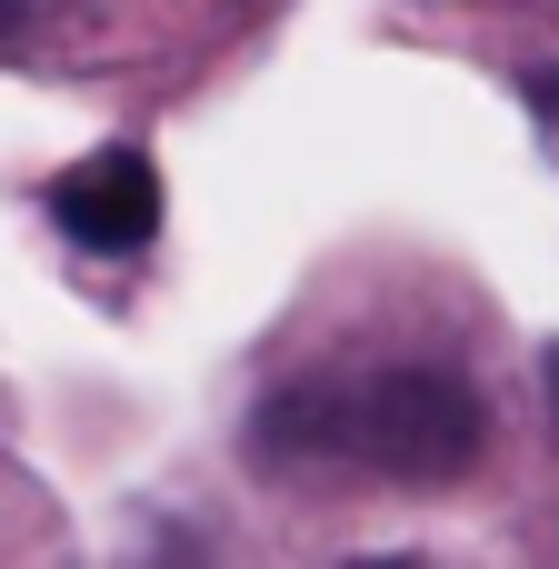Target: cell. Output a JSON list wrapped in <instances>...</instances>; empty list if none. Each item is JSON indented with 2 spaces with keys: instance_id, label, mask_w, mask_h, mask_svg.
I'll list each match as a JSON object with an SVG mask.
<instances>
[{
  "instance_id": "obj_1",
  "label": "cell",
  "mask_w": 559,
  "mask_h": 569,
  "mask_svg": "<svg viewBox=\"0 0 559 569\" xmlns=\"http://www.w3.org/2000/svg\"><path fill=\"white\" fill-rule=\"evenodd\" d=\"M260 460H340L370 480H460L490 450V400L450 370H350L270 390L250 420Z\"/></svg>"
},
{
  "instance_id": "obj_4",
  "label": "cell",
  "mask_w": 559,
  "mask_h": 569,
  "mask_svg": "<svg viewBox=\"0 0 559 569\" xmlns=\"http://www.w3.org/2000/svg\"><path fill=\"white\" fill-rule=\"evenodd\" d=\"M540 380H550V420H559V350H550V360H540Z\"/></svg>"
},
{
  "instance_id": "obj_3",
  "label": "cell",
  "mask_w": 559,
  "mask_h": 569,
  "mask_svg": "<svg viewBox=\"0 0 559 569\" xmlns=\"http://www.w3.org/2000/svg\"><path fill=\"white\" fill-rule=\"evenodd\" d=\"M530 100H540V120H559V80H550V70L530 80Z\"/></svg>"
},
{
  "instance_id": "obj_2",
  "label": "cell",
  "mask_w": 559,
  "mask_h": 569,
  "mask_svg": "<svg viewBox=\"0 0 559 569\" xmlns=\"http://www.w3.org/2000/svg\"><path fill=\"white\" fill-rule=\"evenodd\" d=\"M40 200H50V220H60L80 250H100V260H130V250H150V230H160V170H150V150H130V140L70 160Z\"/></svg>"
}]
</instances>
